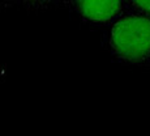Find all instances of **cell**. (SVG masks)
Masks as SVG:
<instances>
[{
    "label": "cell",
    "instance_id": "cell-2",
    "mask_svg": "<svg viewBox=\"0 0 150 136\" xmlns=\"http://www.w3.org/2000/svg\"><path fill=\"white\" fill-rule=\"evenodd\" d=\"M64 3L83 21L97 26H108L128 8L125 0H64Z\"/></svg>",
    "mask_w": 150,
    "mask_h": 136
},
{
    "label": "cell",
    "instance_id": "cell-4",
    "mask_svg": "<svg viewBox=\"0 0 150 136\" xmlns=\"http://www.w3.org/2000/svg\"><path fill=\"white\" fill-rule=\"evenodd\" d=\"M127 7L150 17V0H125Z\"/></svg>",
    "mask_w": 150,
    "mask_h": 136
},
{
    "label": "cell",
    "instance_id": "cell-3",
    "mask_svg": "<svg viewBox=\"0 0 150 136\" xmlns=\"http://www.w3.org/2000/svg\"><path fill=\"white\" fill-rule=\"evenodd\" d=\"M7 7L21 8L26 11H48L55 8H64V0H0Z\"/></svg>",
    "mask_w": 150,
    "mask_h": 136
},
{
    "label": "cell",
    "instance_id": "cell-1",
    "mask_svg": "<svg viewBox=\"0 0 150 136\" xmlns=\"http://www.w3.org/2000/svg\"><path fill=\"white\" fill-rule=\"evenodd\" d=\"M107 46L112 58L124 66H150V17L127 8L108 25Z\"/></svg>",
    "mask_w": 150,
    "mask_h": 136
}]
</instances>
